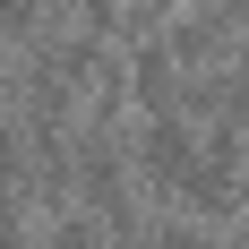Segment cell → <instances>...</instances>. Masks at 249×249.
<instances>
[{
  "mask_svg": "<svg viewBox=\"0 0 249 249\" xmlns=\"http://www.w3.org/2000/svg\"><path fill=\"white\" fill-rule=\"evenodd\" d=\"M198 146H206V121H198V112H138V180H146L155 206L180 198Z\"/></svg>",
  "mask_w": 249,
  "mask_h": 249,
  "instance_id": "obj_1",
  "label": "cell"
},
{
  "mask_svg": "<svg viewBox=\"0 0 249 249\" xmlns=\"http://www.w3.org/2000/svg\"><path fill=\"white\" fill-rule=\"evenodd\" d=\"M129 103L138 112H189V60L172 52V35L129 43Z\"/></svg>",
  "mask_w": 249,
  "mask_h": 249,
  "instance_id": "obj_2",
  "label": "cell"
}]
</instances>
